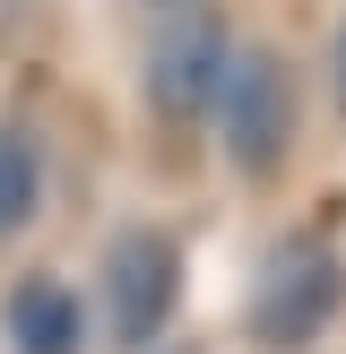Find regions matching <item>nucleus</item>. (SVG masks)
Returning a JSON list of instances; mask_svg holds the SVG:
<instances>
[{
  "label": "nucleus",
  "mask_w": 346,
  "mask_h": 354,
  "mask_svg": "<svg viewBox=\"0 0 346 354\" xmlns=\"http://www.w3.org/2000/svg\"><path fill=\"white\" fill-rule=\"evenodd\" d=\"M303 138V86H294V61L277 44H242L234 69H225L217 95V147L242 182H277Z\"/></svg>",
  "instance_id": "nucleus-1"
},
{
  "label": "nucleus",
  "mask_w": 346,
  "mask_h": 354,
  "mask_svg": "<svg viewBox=\"0 0 346 354\" xmlns=\"http://www.w3.org/2000/svg\"><path fill=\"white\" fill-rule=\"evenodd\" d=\"M35 207H44V147L26 121H0V242L26 234Z\"/></svg>",
  "instance_id": "nucleus-6"
},
{
  "label": "nucleus",
  "mask_w": 346,
  "mask_h": 354,
  "mask_svg": "<svg viewBox=\"0 0 346 354\" xmlns=\"http://www.w3.org/2000/svg\"><path fill=\"white\" fill-rule=\"evenodd\" d=\"M104 328H113V346H156L173 320V303H182V242L156 234V225H121L113 242H104Z\"/></svg>",
  "instance_id": "nucleus-3"
},
{
  "label": "nucleus",
  "mask_w": 346,
  "mask_h": 354,
  "mask_svg": "<svg viewBox=\"0 0 346 354\" xmlns=\"http://www.w3.org/2000/svg\"><path fill=\"white\" fill-rule=\"evenodd\" d=\"M329 104H338V121H346V17H338V35H329Z\"/></svg>",
  "instance_id": "nucleus-7"
},
{
  "label": "nucleus",
  "mask_w": 346,
  "mask_h": 354,
  "mask_svg": "<svg viewBox=\"0 0 346 354\" xmlns=\"http://www.w3.org/2000/svg\"><path fill=\"white\" fill-rule=\"evenodd\" d=\"M225 69H234V35L217 9H173L147 44V104L165 121H217Z\"/></svg>",
  "instance_id": "nucleus-4"
},
{
  "label": "nucleus",
  "mask_w": 346,
  "mask_h": 354,
  "mask_svg": "<svg viewBox=\"0 0 346 354\" xmlns=\"http://www.w3.org/2000/svg\"><path fill=\"white\" fill-rule=\"evenodd\" d=\"M173 354H199V346H173Z\"/></svg>",
  "instance_id": "nucleus-8"
},
{
  "label": "nucleus",
  "mask_w": 346,
  "mask_h": 354,
  "mask_svg": "<svg viewBox=\"0 0 346 354\" xmlns=\"http://www.w3.org/2000/svg\"><path fill=\"white\" fill-rule=\"evenodd\" d=\"M0 328H9V354H78L86 346V311H78V294H69L52 268H26L9 286Z\"/></svg>",
  "instance_id": "nucleus-5"
},
{
  "label": "nucleus",
  "mask_w": 346,
  "mask_h": 354,
  "mask_svg": "<svg viewBox=\"0 0 346 354\" xmlns=\"http://www.w3.org/2000/svg\"><path fill=\"white\" fill-rule=\"evenodd\" d=\"M346 311V259L320 234H286L251 277V337L268 354H303L320 346V328Z\"/></svg>",
  "instance_id": "nucleus-2"
}]
</instances>
